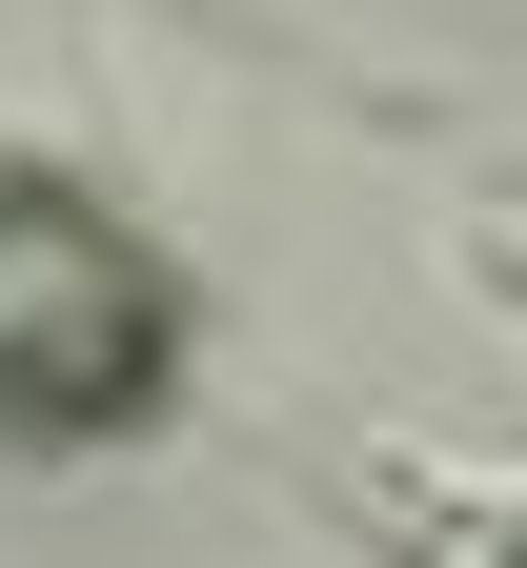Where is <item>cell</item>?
Instances as JSON below:
<instances>
[{
  "label": "cell",
  "instance_id": "1",
  "mask_svg": "<svg viewBox=\"0 0 527 568\" xmlns=\"http://www.w3.org/2000/svg\"><path fill=\"white\" fill-rule=\"evenodd\" d=\"M183 406H203V264L82 142L0 122V487L142 467Z\"/></svg>",
  "mask_w": 527,
  "mask_h": 568
},
{
  "label": "cell",
  "instance_id": "2",
  "mask_svg": "<svg viewBox=\"0 0 527 568\" xmlns=\"http://www.w3.org/2000/svg\"><path fill=\"white\" fill-rule=\"evenodd\" d=\"M446 264H467L487 305L527 325V163H507V183H467V203H446Z\"/></svg>",
  "mask_w": 527,
  "mask_h": 568
},
{
  "label": "cell",
  "instance_id": "3",
  "mask_svg": "<svg viewBox=\"0 0 527 568\" xmlns=\"http://www.w3.org/2000/svg\"><path fill=\"white\" fill-rule=\"evenodd\" d=\"M446 568H527V487H487V508L446 528Z\"/></svg>",
  "mask_w": 527,
  "mask_h": 568
}]
</instances>
